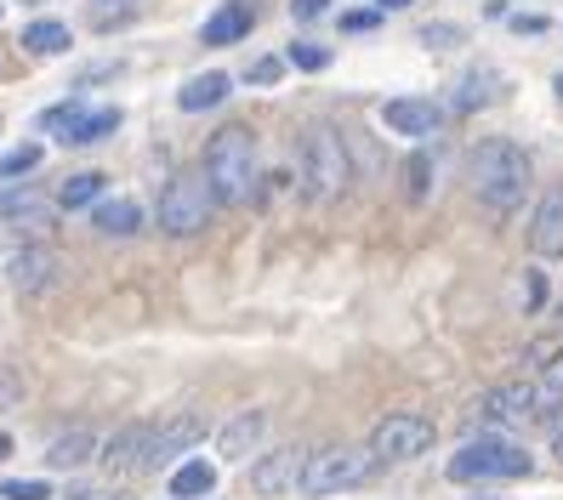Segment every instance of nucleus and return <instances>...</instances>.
Here are the masks:
<instances>
[{
    "instance_id": "1",
    "label": "nucleus",
    "mask_w": 563,
    "mask_h": 500,
    "mask_svg": "<svg viewBox=\"0 0 563 500\" xmlns=\"http://www.w3.org/2000/svg\"><path fill=\"white\" fill-rule=\"evenodd\" d=\"M467 188L484 211H518L523 205V193H529V154L507 137H484L473 143L467 154Z\"/></svg>"
},
{
    "instance_id": "2",
    "label": "nucleus",
    "mask_w": 563,
    "mask_h": 500,
    "mask_svg": "<svg viewBox=\"0 0 563 500\" xmlns=\"http://www.w3.org/2000/svg\"><path fill=\"white\" fill-rule=\"evenodd\" d=\"M296 177H302V193L313 205H336V199L353 188V154L347 137L330 120L308 125L302 143H296Z\"/></svg>"
},
{
    "instance_id": "3",
    "label": "nucleus",
    "mask_w": 563,
    "mask_h": 500,
    "mask_svg": "<svg viewBox=\"0 0 563 500\" xmlns=\"http://www.w3.org/2000/svg\"><path fill=\"white\" fill-rule=\"evenodd\" d=\"M200 177L211 182V199L217 205H245L262 182V165H256V137L245 125H228L206 143V159H200Z\"/></svg>"
},
{
    "instance_id": "4",
    "label": "nucleus",
    "mask_w": 563,
    "mask_h": 500,
    "mask_svg": "<svg viewBox=\"0 0 563 500\" xmlns=\"http://www.w3.org/2000/svg\"><path fill=\"white\" fill-rule=\"evenodd\" d=\"M382 473V460L371 449H353V444H336V449H313L302 460V478H296V495H347V489H364Z\"/></svg>"
},
{
    "instance_id": "5",
    "label": "nucleus",
    "mask_w": 563,
    "mask_h": 500,
    "mask_svg": "<svg viewBox=\"0 0 563 500\" xmlns=\"http://www.w3.org/2000/svg\"><path fill=\"white\" fill-rule=\"evenodd\" d=\"M529 449H518L507 432H489V438H473L450 455V478L455 484H501V478H529Z\"/></svg>"
},
{
    "instance_id": "6",
    "label": "nucleus",
    "mask_w": 563,
    "mask_h": 500,
    "mask_svg": "<svg viewBox=\"0 0 563 500\" xmlns=\"http://www.w3.org/2000/svg\"><path fill=\"white\" fill-rule=\"evenodd\" d=\"M211 211H217L211 182L200 171H177L172 182H165V193H159L154 222H159V233H172V240H188V233H206Z\"/></svg>"
},
{
    "instance_id": "7",
    "label": "nucleus",
    "mask_w": 563,
    "mask_h": 500,
    "mask_svg": "<svg viewBox=\"0 0 563 500\" xmlns=\"http://www.w3.org/2000/svg\"><path fill=\"white\" fill-rule=\"evenodd\" d=\"M0 279H7L18 296H46L63 279V256L46 240H23L12 251H0Z\"/></svg>"
},
{
    "instance_id": "8",
    "label": "nucleus",
    "mask_w": 563,
    "mask_h": 500,
    "mask_svg": "<svg viewBox=\"0 0 563 500\" xmlns=\"http://www.w3.org/2000/svg\"><path fill=\"white\" fill-rule=\"evenodd\" d=\"M120 120H125L120 109H86L80 97H69V103H57V109H46V114H41V131H52V137H57L63 148H86V143L114 137Z\"/></svg>"
},
{
    "instance_id": "9",
    "label": "nucleus",
    "mask_w": 563,
    "mask_h": 500,
    "mask_svg": "<svg viewBox=\"0 0 563 500\" xmlns=\"http://www.w3.org/2000/svg\"><path fill=\"white\" fill-rule=\"evenodd\" d=\"M427 449H433V421L427 415H410V410H393L376 421L371 432V455L382 466H399V460H421Z\"/></svg>"
},
{
    "instance_id": "10",
    "label": "nucleus",
    "mask_w": 563,
    "mask_h": 500,
    "mask_svg": "<svg viewBox=\"0 0 563 500\" xmlns=\"http://www.w3.org/2000/svg\"><path fill=\"white\" fill-rule=\"evenodd\" d=\"M0 227H12L18 240H52V227H57V199H46L41 188H12V193H0Z\"/></svg>"
},
{
    "instance_id": "11",
    "label": "nucleus",
    "mask_w": 563,
    "mask_h": 500,
    "mask_svg": "<svg viewBox=\"0 0 563 500\" xmlns=\"http://www.w3.org/2000/svg\"><path fill=\"white\" fill-rule=\"evenodd\" d=\"M200 438H206V415H200V410L154 421V438H148V455H143V473H165V466H177L183 449H194Z\"/></svg>"
},
{
    "instance_id": "12",
    "label": "nucleus",
    "mask_w": 563,
    "mask_h": 500,
    "mask_svg": "<svg viewBox=\"0 0 563 500\" xmlns=\"http://www.w3.org/2000/svg\"><path fill=\"white\" fill-rule=\"evenodd\" d=\"M523 421H536V387L529 381H501L478 398V426L489 432H518Z\"/></svg>"
},
{
    "instance_id": "13",
    "label": "nucleus",
    "mask_w": 563,
    "mask_h": 500,
    "mask_svg": "<svg viewBox=\"0 0 563 500\" xmlns=\"http://www.w3.org/2000/svg\"><path fill=\"white\" fill-rule=\"evenodd\" d=\"M382 120H387V131L421 143V137H433V131L444 125V103H433V97H393V103L382 109Z\"/></svg>"
},
{
    "instance_id": "14",
    "label": "nucleus",
    "mask_w": 563,
    "mask_h": 500,
    "mask_svg": "<svg viewBox=\"0 0 563 500\" xmlns=\"http://www.w3.org/2000/svg\"><path fill=\"white\" fill-rule=\"evenodd\" d=\"M302 460H308V449H302V444L262 455V460L251 466V489H256V495H296V478H302Z\"/></svg>"
},
{
    "instance_id": "15",
    "label": "nucleus",
    "mask_w": 563,
    "mask_h": 500,
    "mask_svg": "<svg viewBox=\"0 0 563 500\" xmlns=\"http://www.w3.org/2000/svg\"><path fill=\"white\" fill-rule=\"evenodd\" d=\"M148 438H154V421H131V426H120V432H114V444L103 449V473H109V478H131V473H143Z\"/></svg>"
},
{
    "instance_id": "16",
    "label": "nucleus",
    "mask_w": 563,
    "mask_h": 500,
    "mask_svg": "<svg viewBox=\"0 0 563 500\" xmlns=\"http://www.w3.org/2000/svg\"><path fill=\"white\" fill-rule=\"evenodd\" d=\"M529 251L536 256H563V188H552V193H541V205H536V216H529Z\"/></svg>"
},
{
    "instance_id": "17",
    "label": "nucleus",
    "mask_w": 563,
    "mask_h": 500,
    "mask_svg": "<svg viewBox=\"0 0 563 500\" xmlns=\"http://www.w3.org/2000/svg\"><path fill=\"white\" fill-rule=\"evenodd\" d=\"M251 29H256V7H251V0H234V7H222V12L206 18L200 46H234V41L251 35Z\"/></svg>"
},
{
    "instance_id": "18",
    "label": "nucleus",
    "mask_w": 563,
    "mask_h": 500,
    "mask_svg": "<svg viewBox=\"0 0 563 500\" xmlns=\"http://www.w3.org/2000/svg\"><path fill=\"white\" fill-rule=\"evenodd\" d=\"M262 432H268V415H262V410H240L234 421L217 432V449H222L228 460H245V455L262 444Z\"/></svg>"
},
{
    "instance_id": "19",
    "label": "nucleus",
    "mask_w": 563,
    "mask_h": 500,
    "mask_svg": "<svg viewBox=\"0 0 563 500\" xmlns=\"http://www.w3.org/2000/svg\"><path fill=\"white\" fill-rule=\"evenodd\" d=\"M143 205L137 199H97L91 205V227L109 233V240H125V233H143Z\"/></svg>"
},
{
    "instance_id": "20",
    "label": "nucleus",
    "mask_w": 563,
    "mask_h": 500,
    "mask_svg": "<svg viewBox=\"0 0 563 500\" xmlns=\"http://www.w3.org/2000/svg\"><path fill=\"white\" fill-rule=\"evenodd\" d=\"M91 449H97V432L91 426H63L57 438H46V466H57V473H69V466H80V460H91Z\"/></svg>"
},
{
    "instance_id": "21",
    "label": "nucleus",
    "mask_w": 563,
    "mask_h": 500,
    "mask_svg": "<svg viewBox=\"0 0 563 500\" xmlns=\"http://www.w3.org/2000/svg\"><path fill=\"white\" fill-rule=\"evenodd\" d=\"M228 91H234V80H228L222 69H211V75H194V80L177 91V109H183V114H206V109L228 103Z\"/></svg>"
},
{
    "instance_id": "22",
    "label": "nucleus",
    "mask_w": 563,
    "mask_h": 500,
    "mask_svg": "<svg viewBox=\"0 0 563 500\" xmlns=\"http://www.w3.org/2000/svg\"><path fill=\"white\" fill-rule=\"evenodd\" d=\"M75 46V35H69V23H57V18H35L23 29V52L29 57H63Z\"/></svg>"
},
{
    "instance_id": "23",
    "label": "nucleus",
    "mask_w": 563,
    "mask_h": 500,
    "mask_svg": "<svg viewBox=\"0 0 563 500\" xmlns=\"http://www.w3.org/2000/svg\"><path fill=\"white\" fill-rule=\"evenodd\" d=\"M103 193H109V171H75L57 188V211H91Z\"/></svg>"
},
{
    "instance_id": "24",
    "label": "nucleus",
    "mask_w": 563,
    "mask_h": 500,
    "mask_svg": "<svg viewBox=\"0 0 563 500\" xmlns=\"http://www.w3.org/2000/svg\"><path fill=\"white\" fill-rule=\"evenodd\" d=\"M211 489H217V466L211 460H177L172 466V495L177 500H200Z\"/></svg>"
},
{
    "instance_id": "25",
    "label": "nucleus",
    "mask_w": 563,
    "mask_h": 500,
    "mask_svg": "<svg viewBox=\"0 0 563 500\" xmlns=\"http://www.w3.org/2000/svg\"><path fill=\"white\" fill-rule=\"evenodd\" d=\"M495 86H501V80H495V69H473L467 80L450 91V109H455V114H473V109L495 103Z\"/></svg>"
},
{
    "instance_id": "26",
    "label": "nucleus",
    "mask_w": 563,
    "mask_h": 500,
    "mask_svg": "<svg viewBox=\"0 0 563 500\" xmlns=\"http://www.w3.org/2000/svg\"><path fill=\"white\" fill-rule=\"evenodd\" d=\"M41 165V148L35 143H23V148H12V154H0V182H18V177H29Z\"/></svg>"
},
{
    "instance_id": "27",
    "label": "nucleus",
    "mask_w": 563,
    "mask_h": 500,
    "mask_svg": "<svg viewBox=\"0 0 563 500\" xmlns=\"http://www.w3.org/2000/svg\"><path fill=\"white\" fill-rule=\"evenodd\" d=\"M285 63H296V69H308V75H319V69H330V46H313V41H296V46L285 52Z\"/></svg>"
},
{
    "instance_id": "28",
    "label": "nucleus",
    "mask_w": 563,
    "mask_h": 500,
    "mask_svg": "<svg viewBox=\"0 0 563 500\" xmlns=\"http://www.w3.org/2000/svg\"><path fill=\"white\" fill-rule=\"evenodd\" d=\"M285 69H290V63L274 52V57H256L251 63V69H245V86H279L285 80Z\"/></svg>"
},
{
    "instance_id": "29",
    "label": "nucleus",
    "mask_w": 563,
    "mask_h": 500,
    "mask_svg": "<svg viewBox=\"0 0 563 500\" xmlns=\"http://www.w3.org/2000/svg\"><path fill=\"white\" fill-rule=\"evenodd\" d=\"M427 188H433V159L416 154V159L405 165V193H410V199H427Z\"/></svg>"
},
{
    "instance_id": "30",
    "label": "nucleus",
    "mask_w": 563,
    "mask_h": 500,
    "mask_svg": "<svg viewBox=\"0 0 563 500\" xmlns=\"http://www.w3.org/2000/svg\"><path fill=\"white\" fill-rule=\"evenodd\" d=\"M536 398H563V347L541 364V387H536Z\"/></svg>"
},
{
    "instance_id": "31",
    "label": "nucleus",
    "mask_w": 563,
    "mask_h": 500,
    "mask_svg": "<svg viewBox=\"0 0 563 500\" xmlns=\"http://www.w3.org/2000/svg\"><path fill=\"white\" fill-rule=\"evenodd\" d=\"M7 500H52V484H35V478H7L0 484Z\"/></svg>"
},
{
    "instance_id": "32",
    "label": "nucleus",
    "mask_w": 563,
    "mask_h": 500,
    "mask_svg": "<svg viewBox=\"0 0 563 500\" xmlns=\"http://www.w3.org/2000/svg\"><path fill=\"white\" fill-rule=\"evenodd\" d=\"M382 29V7H358V12H342V35H371Z\"/></svg>"
},
{
    "instance_id": "33",
    "label": "nucleus",
    "mask_w": 563,
    "mask_h": 500,
    "mask_svg": "<svg viewBox=\"0 0 563 500\" xmlns=\"http://www.w3.org/2000/svg\"><path fill=\"white\" fill-rule=\"evenodd\" d=\"M461 41V29H450V23H427L421 29V46H433V52H450Z\"/></svg>"
},
{
    "instance_id": "34",
    "label": "nucleus",
    "mask_w": 563,
    "mask_h": 500,
    "mask_svg": "<svg viewBox=\"0 0 563 500\" xmlns=\"http://www.w3.org/2000/svg\"><path fill=\"white\" fill-rule=\"evenodd\" d=\"M319 12H330V0H290V18L296 23H313Z\"/></svg>"
},
{
    "instance_id": "35",
    "label": "nucleus",
    "mask_w": 563,
    "mask_h": 500,
    "mask_svg": "<svg viewBox=\"0 0 563 500\" xmlns=\"http://www.w3.org/2000/svg\"><path fill=\"white\" fill-rule=\"evenodd\" d=\"M18 392H23L18 370H0V410H7V404H18Z\"/></svg>"
},
{
    "instance_id": "36",
    "label": "nucleus",
    "mask_w": 563,
    "mask_h": 500,
    "mask_svg": "<svg viewBox=\"0 0 563 500\" xmlns=\"http://www.w3.org/2000/svg\"><path fill=\"white\" fill-rule=\"evenodd\" d=\"M541 302H547V285H541V274H529V285H523V308L536 313Z\"/></svg>"
},
{
    "instance_id": "37",
    "label": "nucleus",
    "mask_w": 563,
    "mask_h": 500,
    "mask_svg": "<svg viewBox=\"0 0 563 500\" xmlns=\"http://www.w3.org/2000/svg\"><path fill=\"white\" fill-rule=\"evenodd\" d=\"M512 29H518V35H541V29H547V18H518Z\"/></svg>"
},
{
    "instance_id": "38",
    "label": "nucleus",
    "mask_w": 563,
    "mask_h": 500,
    "mask_svg": "<svg viewBox=\"0 0 563 500\" xmlns=\"http://www.w3.org/2000/svg\"><path fill=\"white\" fill-rule=\"evenodd\" d=\"M382 12H405V7H416V0H376Z\"/></svg>"
},
{
    "instance_id": "39",
    "label": "nucleus",
    "mask_w": 563,
    "mask_h": 500,
    "mask_svg": "<svg viewBox=\"0 0 563 500\" xmlns=\"http://www.w3.org/2000/svg\"><path fill=\"white\" fill-rule=\"evenodd\" d=\"M12 455V438H7V432H0V460H7Z\"/></svg>"
},
{
    "instance_id": "40",
    "label": "nucleus",
    "mask_w": 563,
    "mask_h": 500,
    "mask_svg": "<svg viewBox=\"0 0 563 500\" xmlns=\"http://www.w3.org/2000/svg\"><path fill=\"white\" fill-rule=\"evenodd\" d=\"M103 7H125V0H103Z\"/></svg>"
},
{
    "instance_id": "41",
    "label": "nucleus",
    "mask_w": 563,
    "mask_h": 500,
    "mask_svg": "<svg viewBox=\"0 0 563 500\" xmlns=\"http://www.w3.org/2000/svg\"><path fill=\"white\" fill-rule=\"evenodd\" d=\"M558 97H563V75H558Z\"/></svg>"
},
{
    "instance_id": "42",
    "label": "nucleus",
    "mask_w": 563,
    "mask_h": 500,
    "mask_svg": "<svg viewBox=\"0 0 563 500\" xmlns=\"http://www.w3.org/2000/svg\"><path fill=\"white\" fill-rule=\"evenodd\" d=\"M23 7H35V0H23Z\"/></svg>"
}]
</instances>
